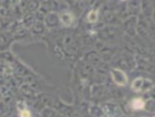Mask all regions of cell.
Wrapping results in <instances>:
<instances>
[{
	"label": "cell",
	"mask_w": 155,
	"mask_h": 117,
	"mask_svg": "<svg viewBox=\"0 0 155 117\" xmlns=\"http://www.w3.org/2000/svg\"><path fill=\"white\" fill-rule=\"evenodd\" d=\"M13 41H15V39H13V34L11 31L1 30L0 31V52L8 51Z\"/></svg>",
	"instance_id": "6da1fadb"
},
{
	"label": "cell",
	"mask_w": 155,
	"mask_h": 117,
	"mask_svg": "<svg viewBox=\"0 0 155 117\" xmlns=\"http://www.w3.org/2000/svg\"><path fill=\"white\" fill-rule=\"evenodd\" d=\"M111 75H112V80L114 81L116 85L120 86H125L127 84V77H126L125 73L119 68H112L111 70Z\"/></svg>",
	"instance_id": "7a4b0ae2"
},
{
	"label": "cell",
	"mask_w": 155,
	"mask_h": 117,
	"mask_svg": "<svg viewBox=\"0 0 155 117\" xmlns=\"http://www.w3.org/2000/svg\"><path fill=\"white\" fill-rule=\"evenodd\" d=\"M43 22H45V28H48V29H53L55 27H58L59 23H61L60 22V18H59V13L54 12V11L49 12L45 16Z\"/></svg>",
	"instance_id": "3957f363"
},
{
	"label": "cell",
	"mask_w": 155,
	"mask_h": 117,
	"mask_svg": "<svg viewBox=\"0 0 155 117\" xmlns=\"http://www.w3.org/2000/svg\"><path fill=\"white\" fill-rule=\"evenodd\" d=\"M59 18H60V22L64 27H71L74 23V20H75L73 13L65 11V10L59 13Z\"/></svg>",
	"instance_id": "277c9868"
},
{
	"label": "cell",
	"mask_w": 155,
	"mask_h": 117,
	"mask_svg": "<svg viewBox=\"0 0 155 117\" xmlns=\"http://www.w3.org/2000/svg\"><path fill=\"white\" fill-rule=\"evenodd\" d=\"M36 17L33 13H25L21 18V22H22V26L27 29H31L32 26L36 23Z\"/></svg>",
	"instance_id": "5b68a950"
},
{
	"label": "cell",
	"mask_w": 155,
	"mask_h": 117,
	"mask_svg": "<svg viewBox=\"0 0 155 117\" xmlns=\"http://www.w3.org/2000/svg\"><path fill=\"white\" fill-rule=\"evenodd\" d=\"M13 39L16 41H21V40L26 39L27 36H29V29H27L25 27H21L18 30H16L15 32H12Z\"/></svg>",
	"instance_id": "8992f818"
},
{
	"label": "cell",
	"mask_w": 155,
	"mask_h": 117,
	"mask_svg": "<svg viewBox=\"0 0 155 117\" xmlns=\"http://www.w3.org/2000/svg\"><path fill=\"white\" fill-rule=\"evenodd\" d=\"M45 22H42V21H36V23L32 26V28L30 29L31 33L35 34V36H40L42 33L45 32Z\"/></svg>",
	"instance_id": "52a82bcc"
},
{
	"label": "cell",
	"mask_w": 155,
	"mask_h": 117,
	"mask_svg": "<svg viewBox=\"0 0 155 117\" xmlns=\"http://www.w3.org/2000/svg\"><path fill=\"white\" fill-rule=\"evenodd\" d=\"M0 61H3L5 63H9V64H12L16 62V58L13 55L11 51H3V52H0Z\"/></svg>",
	"instance_id": "ba28073f"
},
{
	"label": "cell",
	"mask_w": 155,
	"mask_h": 117,
	"mask_svg": "<svg viewBox=\"0 0 155 117\" xmlns=\"http://www.w3.org/2000/svg\"><path fill=\"white\" fill-rule=\"evenodd\" d=\"M20 92H21V94L27 96V97H32L33 95H35L33 87L30 84H27V83H25V84L20 86Z\"/></svg>",
	"instance_id": "9c48e42d"
},
{
	"label": "cell",
	"mask_w": 155,
	"mask_h": 117,
	"mask_svg": "<svg viewBox=\"0 0 155 117\" xmlns=\"http://www.w3.org/2000/svg\"><path fill=\"white\" fill-rule=\"evenodd\" d=\"M143 84H144V78L139 77L135 78L132 83V88L133 91L135 92H142L143 91Z\"/></svg>",
	"instance_id": "30bf717a"
},
{
	"label": "cell",
	"mask_w": 155,
	"mask_h": 117,
	"mask_svg": "<svg viewBox=\"0 0 155 117\" xmlns=\"http://www.w3.org/2000/svg\"><path fill=\"white\" fill-rule=\"evenodd\" d=\"M99 20V11L95 9L91 10L90 12L87 13V21L89 23H95Z\"/></svg>",
	"instance_id": "8fae6325"
},
{
	"label": "cell",
	"mask_w": 155,
	"mask_h": 117,
	"mask_svg": "<svg viewBox=\"0 0 155 117\" xmlns=\"http://www.w3.org/2000/svg\"><path fill=\"white\" fill-rule=\"evenodd\" d=\"M40 117H59V115L57 114V112L51 109V108L45 107L41 111Z\"/></svg>",
	"instance_id": "7c38bea8"
},
{
	"label": "cell",
	"mask_w": 155,
	"mask_h": 117,
	"mask_svg": "<svg viewBox=\"0 0 155 117\" xmlns=\"http://www.w3.org/2000/svg\"><path fill=\"white\" fill-rule=\"evenodd\" d=\"M131 105H132V107L134 108V109H142V108L145 107V103H144L141 98H135V100H133Z\"/></svg>",
	"instance_id": "4fadbf2b"
},
{
	"label": "cell",
	"mask_w": 155,
	"mask_h": 117,
	"mask_svg": "<svg viewBox=\"0 0 155 117\" xmlns=\"http://www.w3.org/2000/svg\"><path fill=\"white\" fill-rule=\"evenodd\" d=\"M9 109H10V105H8L3 101H0V113H1V114L5 115Z\"/></svg>",
	"instance_id": "5bb4252c"
},
{
	"label": "cell",
	"mask_w": 155,
	"mask_h": 117,
	"mask_svg": "<svg viewBox=\"0 0 155 117\" xmlns=\"http://www.w3.org/2000/svg\"><path fill=\"white\" fill-rule=\"evenodd\" d=\"M16 108H17V111L20 113V112L27 109V104L23 101H18L16 103Z\"/></svg>",
	"instance_id": "9a60e30c"
},
{
	"label": "cell",
	"mask_w": 155,
	"mask_h": 117,
	"mask_svg": "<svg viewBox=\"0 0 155 117\" xmlns=\"http://www.w3.org/2000/svg\"><path fill=\"white\" fill-rule=\"evenodd\" d=\"M19 117H32V116H31V113L28 109H25V111L19 113Z\"/></svg>",
	"instance_id": "2e32d148"
},
{
	"label": "cell",
	"mask_w": 155,
	"mask_h": 117,
	"mask_svg": "<svg viewBox=\"0 0 155 117\" xmlns=\"http://www.w3.org/2000/svg\"><path fill=\"white\" fill-rule=\"evenodd\" d=\"M3 117H19V116H18V115H17L13 111L9 109V111H8V112L6 113V114L3 115Z\"/></svg>",
	"instance_id": "e0dca14e"
},
{
	"label": "cell",
	"mask_w": 155,
	"mask_h": 117,
	"mask_svg": "<svg viewBox=\"0 0 155 117\" xmlns=\"http://www.w3.org/2000/svg\"><path fill=\"white\" fill-rule=\"evenodd\" d=\"M10 3V6L13 7V6H19L20 2H21V0H8Z\"/></svg>",
	"instance_id": "ac0fdd59"
},
{
	"label": "cell",
	"mask_w": 155,
	"mask_h": 117,
	"mask_svg": "<svg viewBox=\"0 0 155 117\" xmlns=\"http://www.w3.org/2000/svg\"><path fill=\"white\" fill-rule=\"evenodd\" d=\"M2 92H1V90H0V101H2Z\"/></svg>",
	"instance_id": "d6986e66"
},
{
	"label": "cell",
	"mask_w": 155,
	"mask_h": 117,
	"mask_svg": "<svg viewBox=\"0 0 155 117\" xmlns=\"http://www.w3.org/2000/svg\"><path fill=\"white\" fill-rule=\"evenodd\" d=\"M0 117H3V114H1V113H0Z\"/></svg>",
	"instance_id": "ffe728a7"
},
{
	"label": "cell",
	"mask_w": 155,
	"mask_h": 117,
	"mask_svg": "<svg viewBox=\"0 0 155 117\" xmlns=\"http://www.w3.org/2000/svg\"><path fill=\"white\" fill-rule=\"evenodd\" d=\"M1 19V18H0ZM0 31H1V23H0Z\"/></svg>",
	"instance_id": "44dd1931"
},
{
	"label": "cell",
	"mask_w": 155,
	"mask_h": 117,
	"mask_svg": "<svg viewBox=\"0 0 155 117\" xmlns=\"http://www.w3.org/2000/svg\"><path fill=\"white\" fill-rule=\"evenodd\" d=\"M3 1H6V0H0V2H3Z\"/></svg>",
	"instance_id": "7402d4cb"
}]
</instances>
